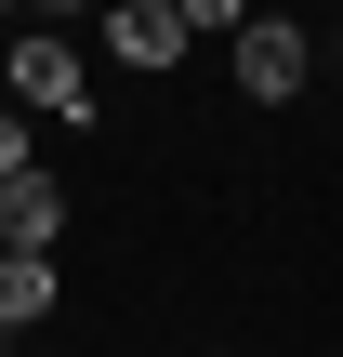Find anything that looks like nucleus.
Returning a JSON list of instances; mask_svg holds the SVG:
<instances>
[{
	"instance_id": "f257e3e1",
	"label": "nucleus",
	"mask_w": 343,
	"mask_h": 357,
	"mask_svg": "<svg viewBox=\"0 0 343 357\" xmlns=\"http://www.w3.org/2000/svg\"><path fill=\"white\" fill-rule=\"evenodd\" d=\"M13 106H40V119H93V66H79L66 26H13Z\"/></svg>"
},
{
	"instance_id": "f03ea898",
	"label": "nucleus",
	"mask_w": 343,
	"mask_h": 357,
	"mask_svg": "<svg viewBox=\"0 0 343 357\" xmlns=\"http://www.w3.org/2000/svg\"><path fill=\"white\" fill-rule=\"evenodd\" d=\"M304 79H317V40H304L291 13H251V26H238V93H251V106H291Z\"/></svg>"
},
{
	"instance_id": "7ed1b4c3",
	"label": "nucleus",
	"mask_w": 343,
	"mask_h": 357,
	"mask_svg": "<svg viewBox=\"0 0 343 357\" xmlns=\"http://www.w3.org/2000/svg\"><path fill=\"white\" fill-rule=\"evenodd\" d=\"M185 40H198V26H185L172 0H106V53H119L132 79H159V66H185Z\"/></svg>"
},
{
	"instance_id": "20e7f679",
	"label": "nucleus",
	"mask_w": 343,
	"mask_h": 357,
	"mask_svg": "<svg viewBox=\"0 0 343 357\" xmlns=\"http://www.w3.org/2000/svg\"><path fill=\"white\" fill-rule=\"evenodd\" d=\"M53 318V252H0V331H40Z\"/></svg>"
},
{
	"instance_id": "39448f33",
	"label": "nucleus",
	"mask_w": 343,
	"mask_h": 357,
	"mask_svg": "<svg viewBox=\"0 0 343 357\" xmlns=\"http://www.w3.org/2000/svg\"><path fill=\"white\" fill-rule=\"evenodd\" d=\"M172 13H185L198 40H238V26H251V0H172Z\"/></svg>"
},
{
	"instance_id": "423d86ee",
	"label": "nucleus",
	"mask_w": 343,
	"mask_h": 357,
	"mask_svg": "<svg viewBox=\"0 0 343 357\" xmlns=\"http://www.w3.org/2000/svg\"><path fill=\"white\" fill-rule=\"evenodd\" d=\"M13 13H26V26H66V13H93V0H13Z\"/></svg>"
}]
</instances>
